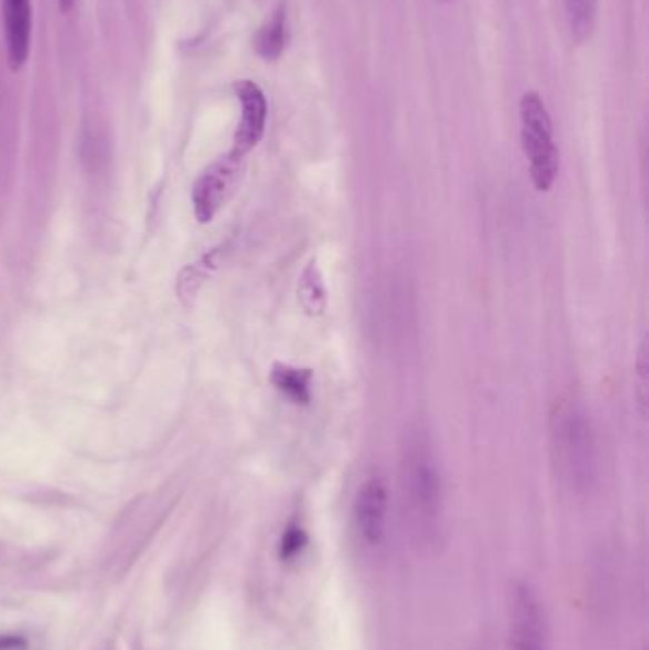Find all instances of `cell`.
Listing matches in <instances>:
<instances>
[{"mask_svg":"<svg viewBox=\"0 0 649 650\" xmlns=\"http://www.w3.org/2000/svg\"><path fill=\"white\" fill-rule=\"evenodd\" d=\"M509 638L512 650H550L543 603L526 580H518L509 591Z\"/></svg>","mask_w":649,"mask_h":650,"instance_id":"4","label":"cell"},{"mask_svg":"<svg viewBox=\"0 0 649 650\" xmlns=\"http://www.w3.org/2000/svg\"><path fill=\"white\" fill-rule=\"evenodd\" d=\"M271 382L280 394L286 396L296 406L311 403V369L293 368L288 363H274L271 371Z\"/></svg>","mask_w":649,"mask_h":650,"instance_id":"9","label":"cell"},{"mask_svg":"<svg viewBox=\"0 0 649 650\" xmlns=\"http://www.w3.org/2000/svg\"><path fill=\"white\" fill-rule=\"evenodd\" d=\"M77 0H58V7H60L61 13H69L73 10Z\"/></svg>","mask_w":649,"mask_h":650,"instance_id":"17","label":"cell"},{"mask_svg":"<svg viewBox=\"0 0 649 650\" xmlns=\"http://www.w3.org/2000/svg\"><path fill=\"white\" fill-rule=\"evenodd\" d=\"M218 253L219 251L208 253V256L200 259L199 263L192 264V267H189V269L183 272V278L179 280V296L189 297L197 293L200 283L204 282V278H208V274H210L213 267H216V257H218Z\"/></svg>","mask_w":649,"mask_h":650,"instance_id":"13","label":"cell"},{"mask_svg":"<svg viewBox=\"0 0 649 650\" xmlns=\"http://www.w3.org/2000/svg\"><path fill=\"white\" fill-rule=\"evenodd\" d=\"M307 542H309V537H307L306 529L299 523H290V526L286 527V531L282 532V539H280V559L282 561H292V559L298 558L306 550Z\"/></svg>","mask_w":649,"mask_h":650,"instance_id":"15","label":"cell"},{"mask_svg":"<svg viewBox=\"0 0 649 650\" xmlns=\"http://www.w3.org/2000/svg\"><path fill=\"white\" fill-rule=\"evenodd\" d=\"M26 641L21 638H0V650H23Z\"/></svg>","mask_w":649,"mask_h":650,"instance_id":"16","label":"cell"},{"mask_svg":"<svg viewBox=\"0 0 649 650\" xmlns=\"http://www.w3.org/2000/svg\"><path fill=\"white\" fill-rule=\"evenodd\" d=\"M550 451L563 486L589 493L598 478L597 436L583 401L571 392L557 398L550 413Z\"/></svg>","mask_w":649,"mask_h":650,"instance_id":"2","label":"cell"},{"mask_svg":"<svg viewBox=\"0 0 649 650\" xmlns=\"http://www.w3.org/2000/svg\"><path fill=\"white\" fill-rule=\"evenodd\" d=\"M389 486L381 476H371L358 489L352 504V523L365 548L383 546L389 526Z\"/></svg>","mask_w":649,"mask_h":650,"instance_id":"5","label":"cell"},{"mask_svg":"<svg viewBox=\"0 0 649 650\" xmlns=\"http://www.w3.org/2000/svg\"><path fill=\"white\" fill-rule=\"evenodd\" d=\"M232 88L240 101V122L231 151L244 158L266 136L269 109L266 93L252 80H237Z\"/></svg>","mask_w":649,"mask_h":650,"instance_id":"7","label":"cell"},{"mask_svg":"<svg viewBox=\"0 0 649 650\" xmlns=\"http://www.w3.org/2000/svg\"><path fill=\"white\" fill-rule=\"evenodd\" d=\"M242 160L244 158L231 151L200 173L192 189L194 216L200 223H210L216 213L226 206L234 184L239 181Z\"/></svg>","mask_w":649,"mask_h":650,"instance_id":"6","label":"cell"},{"mask_svg":"<svg viewBox=\"0 0 649 650\" xmlns=\"http://www.w3.org/2000/svg\"><path fill=\"white\" fill-rule=\"evenodd\" d=\"M299 307L303 309L307 316L319 318L324 314L328 307V291H326L324 277L320 272L319 264L312 259L307 264L298 283Z\"/></svg>","mask_w":649,"mask_h":650,"instance_id":"11","label":"cell"},{"mask_svg":"<svg viewBox=\"0 0 649 650\" xmlns=\"http://www.w3.org/2000/svg\"><path fill=\"white\" fill-rule=\"evenodd\" d=\"M571 34L579 42L589 39L597 26L598 0H563Z\"/></svg>","mask_w":649,"mask_h":650,"instance_id":"12","label":"cell"},{"mask_svg":"<svg viewBox=\"0 0 649 650\" xmlns=\"http://www.w3.org/2000/svg\"><path fill=\"white\" fill-rule=\"evenodd\" d=\"M4 20L8 63L12 71L26 66L31 52V31H33V7L31 0H0Z\"/></svg>","mask_w":649,"mask_h":650,"instance_id":"8","label":"cell"},{"mask_svg":"<svg viewBox=\"0 0 649 650\" xmlns=\"http://www.w3.org/2000/svg\"><path fill=\"white\" fill-rule=\"evenodd\" d=\"M286 42H288V16H286V4L280 2L279 8L274 10L271 20L259 29L253 48L259 58L266 61L279 60L280 53L284 52Z\"/></svg>","mask_w":649,"mask_h":650,"instance_id":"10","label":"cell"},{"mask_svg":"<svg viewBox=\"0 0 649 650\" xmlns=\"http://www.w3.org/2000/svg\"><path fill=\"white\" fill-rule=\"evenodd\" d=\"M398 489L413 544L435 550L445 534V487L431 438L423 428H410L400 443Z\"/></svg>","mask_w":649,"mask_h":650,"instance_id":"1","label":"cell"},{"mask_svg":"<svg viewBox=\"0 0 649 650\" xmlns=\"http://www.w3.org/2000/svg\"><path fill=\"white\" fill-rule=\"evenodd\" d=\"M520 139L530 164L531 183L537 191L549 192L557 183L560 158L552 120L543 98L537 92H526L520 99Z\"/></svg>","mask_w":649,"mask_h":650,"instance_id":"3","label":"cell"},{"mask_svg":"<svg viewBox=\"0 0 649 650\" xmlns=\"http://www.w3.org/2000/svg\"><path fill=\"white\" fill-rule=\"evenodd\" d=\"M648 339L643 337L640 347H638L637 361H635V398H637L638 411L646 417L648 409Z\"/></svg>","mask_w":649,"mask_h":650,"instance_id":"14","label":"cell"}]
</instances>
